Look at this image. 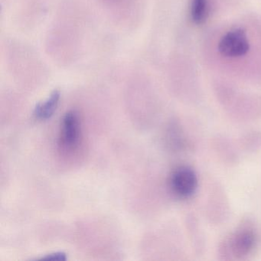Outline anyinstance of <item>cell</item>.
Returning <instances> with one entry per match:
<instances>
[{
	"instance_id": "cell-1",
	"label": "cell",
	"mask_w": 261,
	"mask_h": 261,
	"mask_svg": "<svg viewBox=\"0 0 261 261\" xmlns=\"http://www.w3.org/2000/svg\"><path fill=\"white\" fill-rule=\"evenodd\" d=\"M249 48L250 44L247 35L241 29L226 33L218 43V51L224 57H241L248 53Z\"/></svg>"
},
{
	"instance_id": "cell-2",
	"label": "cell",
	"mask_w": 261,
	"mask_h": 261,
	"mask_svg": "<svg viewBox=\"0 0 261 261\" xmlns=\"http://www.w3.org/2000/svg\"><path fill=\"white\" fill-rule=\"evenodd\" d=\"M171 189L177 196L186 198L192 196L198 187V178L195 172L187 166L175 169L169 179Z\"/></svg>"
},
{
	"instance_id": "cell-3",
	"label": "cell",
	"mask_w": 261,
	"mask_h": 261,
	"mask_svg": "<svg viewBox=\"0 0 261 261\" xmlns=\"http://www.w3.org/2000/svg\"><path fill=\"white\" fill-rule=\"evenodd\" d=\"M81 138V121L75 111H69L64 116L61 128V145L65 149H75Z\"/></svg>"
},
{
	"instance_id": "cell-4",
	"label": "cell",
	"mask_w": 261,
	"mask_h": 261,
	"mask_svg": "<svg viewBox=\"0 0 261 261\" xmlns=\"http://www.w3.org/2000/svg\"><path fill=\"white\" fill-rule=\"evenodd\" d=\"M255 244V235L250 230L238 232L231 241L232 251L235 256H243L248 254Z\"/></svg>"
},
{
	"instance_id": "cell-5",
	"label": "cell",
	"mask_w": 261,
	"mask_h": 261,
	"mask_svg": "<svg viewBox=\"0 0 261 261\" xmlns=\"http://www.w3.org/2000/svg\"><path fill=\"white\" fill-rule=\"evenodd\" d=\"M60 91H56L51 93L48 99L36 105L34 110V116L41 120H48L54 115L59 106L60 100Z\"/></svg>"
},
{
	"instance_id": "cell-6",
	"label": "cell",
	"mask_w": 261,
	"mask_h": 261,
	"mask_svg": "<svg viewBox=\"0 0 261 261\" xmlns=\"http://www.w3.org/2000/svg\"><path fill=\"white\" fill-rule=\"evenodd\" d=\"M208 0H192L191 17L197 25L202 24L208 16Z\"/></svg>"
},
{
	"instance_id": "cell-7",
	"label": "cell",
	"mask_w": 261,
	"mask_h": 261,
	"mask_svg": "<svg viewBox=\"0 0 261 261\" xmlns=\"http://www.w3.org/2000/svg\"><path fill=\"white\" fill-rule=\"evenodd\" d=\"M40 259L44 260H66L67 256L63 252H56V253H50L41 258Z\"/></svg>"
}]
</instances>
